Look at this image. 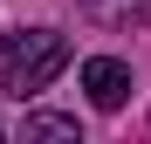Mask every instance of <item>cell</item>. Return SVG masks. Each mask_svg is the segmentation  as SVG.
I'll return each instance as SVG.
<instances>
[{
    "instance_id": "6da1fadb",
    "label": "cell",
    "mask_w": 151,
    "mask_h": 144,
    "mask_svg": "<svg viewBox=\"0 0 151 144\" xmlns=\"http://www.w3.org/2000/svg\"><path fill=\"white\" fill-rule=\"evenodd\" d=\"M62 69H69V34L62 28H14V34H0V89L35 96Z\"/></svg>"
},
{
    "instance_id": "7a4b0ae2",
    "label": "cell",
    "mask_w": 151,
    "mask_h": 144,
    "mask_svg": "<svg viewBox=\"0 0 151 144\" xmlns=\"http://www.w3.org/2000/svg\"><path fill=\"white\" fill-rule=\"evenodd\" d=\"M83 89H89L96 110H124V96H131V62H117V55H89V62H83Z\"/></svg>"
},
{
    "instance_id": "3957f363",
    "label": "cell",
    "mask_w": 151,
    "mask_h": 144,
    "mask_svg": "<svg viewBox=\"0 0 151 144\" xmlns=\"http://www.w3.org/2000/svg\"><path fill=\"white\" fill-rule=\"evenodd\" d=\"M89 21H103V28H137V21H151V0H89Z\"/></svg>"
},
{
    "instance_id": "277c9868",
    "label": "cell",
    "mask_w": 151,
    "mask_h": 144,
    "mask_svg": "<svg viewBox=\"0 0 151 144\" xmlns=\"http://www.w3.org/2000/svg\"><path fill=\"white\" fill-rule=\"evenodd\" d=\"M21 137H83V124H76V117H55V110H35L28 124H21Z\"/></svg>"
},
{
    "instance_id": "5b68a950",
    "label": "cell",
    "mask_w": 151,
    "mask_h": 144,
    "mask_svg": "<svg viewBox=\"0 0 151 144\" xmlns=\"http://www.w3.org/2000/svg\"><path fill=\"white\" fill-rule=\"evenodd\" d=\"M0 137H7V130H0Z\"/></svg>"
}]
</instances>
